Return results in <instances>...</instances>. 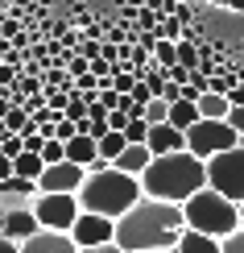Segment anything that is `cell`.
Returning a JSON list of instances; mask_svg holds the SVG:
<instances>
[{
	"mask_svg": "<svg viewBox=\"0 0 244 253\" xmlns=\"http://www.w3.org/2000/svg\"><path fill=\"white\" fill-rule=\"evenodd\" d=\"M186 237V212L182 204H162L145 195L133 212L116 220V245L124 253H157V249H178Z\"/></svg>",
	"mask_w": 244,
	"mask_h": 253,
	"instance_id": "1",
	"label": "cell"
},
{
	"mask_svg": "<svg viewBox=\"0 0 244 253\" xmlns=\"http://www.w3.org/2000/svg\"><path fill=\"white\" fill-rule=\"evenodd\" d=\"M141 187L149 199H162V204H186L190 195H199L207 183V162L195 158L190 150L182 154H166L153 158V166L141 174Z\"/></svg>",
	"mask_w": 244,
	"mask_h": 253,
	"instance_id": "2",
	"label": "cell"
},
{
	"mask_svg": "<svg viewBox=\"0 0 244 253\" xmlns=\"http://www.w3.org/2000/svg\"><path fill=\"white\" fill-rule=\"evenodd\" d=\"M141 199H145L141 178H137V174H124V170H116V166L91 170V174H87V183H83V191H79L83 212L108 216V220H120L124 212H133Z\"/></svg>",
	"mask_w": 244,
	"mask_h": 253,
	"instance_id": "3",
	"label": "cell"
},
{
	"mask_svg": "<svg viewBox=\"0 0 244 253\" xmlns=\"http://www.w3.org/2000/svg\"><path fill=\"white\" fill-rule=\"evenodd\" d=\"M182 212H186V228H195V233H203V237L224 241L228 233L240 228V204L224 199L215 187H203L199 195H190L182 204Z\"/></svg>",
	"mask_w": 244,
	"mask_h": 253,
	"instance_id": "4",
	"label": "cell"
},
{
	"mask_svg": "<svg viewBox=\"0 0 244 253\" xmlns=\"http://www.w3.org/2000/svg\"><path fill=\"white\" fill-rule=\"evenodd\" d=\"M236 145H240V133L232 129L228 121H199L195 129L186 133V150L195 158H203V162H211V158H219L228 150H236Z\"/></svg>",
	"mask_w": 244,
	"mask_h": 253,
	"instance_id": "5",
	"label": "cell"
},
{
	"mask_svg": "<svg viewBox=\"0 0 244 253\" xmlns=\"http://www.w3.org/2000/svg\"><path fill=\"white\" fill-rule=\"evenodd\" d=\"M207 183L224 199H232V204H244V145L211 158L207 162Z\"/></svg>",
	"mask_w": 244,
	"mask_h": 253,
	"instance_id": "6",
	"label": "cell"
},
{
	"mask_svg": "<svg viewBox=\"0 0 244 253\" xmlns=\"http://www.w3.org/2000/svg\"><path fill=\"white\" fill-rule=\"evenodd\" d=\"M34 216H37L41 228H50V233H70L75 220L83 216V204H79V195H37L34 199Z\"/></svg>",
	"mask_w": 244,
	"mask_h": 253,
	"instance_id": "7",
	"label": "cell"
},
{
	"mask_svg": "<svg viewBox=\"0 0 244 253\" xmlns=\"http://www.w3.org/2000/svg\"><path fill=\"white\" fill-rule=\"evenodd\" d=\"M83 183H87V170L75 162H58V166H46V174L37 178L41 195H79Z\"/></svg>",
	"mask_w": 244,
	"mask_h": 253,
	"instance_id": "8",
	"label": "cell"
},
{
	"mask_svg": "<svg viewBox=\"0 0 244 253\" xmlns=\"http://www.w3.org/2000/svg\"><path fill=\"white\" fill-rule=\"evenodd\" d=\"M70 237H75V245H79V249L112 245V241H116V220L95 216V212H83V216L75 220V228H70Z\"/></svg>",
	"mask_w": 244,
	"mask_h": 253,
	"instance_id": "9",
	"label": "cell"
},
{
	"mask_svg": "<svg viewBox=\"0 0 244 253\" xmlns=\"http://www.w3.org/2000/svg\"><path fill=\"white\" fill-rule=\"evenodd\" d=\"M37 233H41V224H37V216H34V204H8L4 208V233H0V237L25 245V241L37 237Z\"/></svg>",
	"mask_w": 244,
	"mask_h": 253,
	"instance_id": "10",
	"label": "cell"
},
{
	"mask_svg": "<svg viewBox=\"0 0 244 253\" xmlns=\"http://www.w3.org/2000/svg\"><path fill=\"white\" fill-rule=\"evenodd\" d=\"M21 253H83V249L75 245L70 233H50V228H41L37 237H29L25 245H21Z\"/></svg>",
	"mask_w": 244,
	"mask_h": 253,
	"instance_id": "11",
	"label": "cell"
},
{
	"mask_svg": "<svg viewBox=\"0 0 244 253\" xmlns=\"http://www.w3.org/2000/svg\"><path fill=\"white\" fill-rule=\"evenodd\" d=\"M153 150V158H166V154H182L186 150V133L174 129V125H153L149 129V141H145Z\"/></svg>",
	"mask_w": 244,
	"mask_h": 253,
	"instance_id": "12",
	"label": "cell"
},
{
	"mask_svg": "<svg viewBox=\"0 0 244 253\" xmlns=\"http://www.w3.org/2000/svg\"><path fill=\"white\" fill-rule=\"evenodd\" d=\"M41 195V187L34 183V178H21V174H13V178H4L0 183V204H34V199Z\"/></svg>",
	"mask_w": 244,
	"mask_h": 253,
	"instance_id": "13",
	"label": "cell"
},
{
	"mask_svg": "<svg viewBox=\"0 0 244 253\" xmlns=\"http://www.w3.org/2000/svg\"><path fill=\"white\" fill-rule=\"evenodd\" d=\"M112 166H116V170H124V174H137V178H141V174L153 166V150H149V145H124V154L116 158Z\"/></svg>",
	"mask_w": 244,
	"mask_h": 253,
	"instance_id": "14",
	"label": "cell"
},
{
	"mask_svg": "<svg viewBox=\"0 0 244 253\" xmlns=\"http://www.w3.org/2000/svg\"><path fill=\"white\" fill-rule=\"evenodd\" d=\"M95 158H100V141H95V137L79 133L75 141H67V162H75V166H83V170H87Z\"/></svg>",
	"mask_w": 244,
	"mask_h": 253,
	"instance_id": "15",
	"label": "cell"
},
{
	"mask_svg": "<svg viewBox=\"0 0 244 253\" xmlns=\"http://www.w3.org/2000/svg\"><path fill=\"white\" fill-rule=\"evenodd\" d=\"M199 121H203V117H199V104H190V100H178V104H170V125H174V129L190 133Z\"/></svg>",
	"mask_w": 244,
	"mask_h": 253,
	"instance_id": "16",
	"label": "cell"
},
{
	"mask_svg": "<svg viewBox=\"0 0 244 253\" xmlns=\"http://www.w3.org/2000/svg\"><path fill=\"white\" fill-rule=\"evenodd\" d=\"M199 117H203V121H228V117H232L228 96H215V91L199 96Z\"/></svg>",
	"mask_w": 244,
	"mask_h": 253,
	"instance_id": "17",
	"label": "cell"
},
{
	"mask_svg": "<svg viewBox=\"0 0 244 253\" xmlns=\"http://www.w3.org/2000/svg\"><path fill=\"white\" fill-rule=\"evenodd\" d=\"M178 253H219V237H203L195 228H186V237L178 241Z\"/></svg>",
	"mask_w": 244,
	"mask_h": 253,
	"instance_id": "18",
	"label": "cell"
},
{
	"mask_svg": "<svg viewBox=\"0 0 244 253\" xmlns=\"http://www.w3.org/2000/svg\"><path fill=\"white\" fill-rule=\"evenodd\" d=\"M13 170L21 174V178H34V183H37V178L41 174H46V158H41V154H21V158H13Z\"/></svg>",
	"mask_w": 244,
	"mask_h": 253,
	"instance_id": "19",
	"label": "cell"
},
{
	"mask_svg": "<svg viewBox=\"0 0 244 253\" xmlns=\"http://www.w3.org/2000/svg\"><path fill=\"white\" fill-rule=\"evenodd\" d=\"M178 67H186V71L203 67V50H199V42H190V34L178 42Z\"/></svg>",
	"mask_w": 244,
	"mask_h": 253,
	"instance_id": "20",
	"label": "cell"
},
{
	"mask_svg": "<svg viewBox=\"0 0 244 253\" xmlns=\"http://www.w3.org/2000/svg\"><path fill=\"white\" fill-rule=\"evenodd\" d=\"M124 145H129V141H124V133H108V137H100V158H108V162H116V158H120L124 154Z\"/></svg>",
	"mask_w": 244,
	"mask_h": 253,
	"instance_id": "21",
	"label": "cell"
},
{
	"mask_svg": "<svg viewBox=\"0 0 244 253\" xmlns=\"http://www.w3.org/2000/svg\"><path fill=\"white\" fill-rule=\"evenodd\" d=\"M149 129H153V125L145 117H133L129 129H124V141H129V145H145V141H149Z\"/></svg>",
	"mask_w": 244,
	"mask_h": 253,
	"instance_id": "22",
	"label": "cell"
},
{
	"mask_svg": "<svg viewBox=\"0 0 244 253\" xmlns=\"http://www.w3.org/2000/svg\"><path fill=\"white\" fill-rule=\"evenodd\" d=\"M145 121H149V125H170V104L166 100H153L149 108H145Z\"/></svg>",
	"mask_w": 244,
	"mask_h": 253,
	"instance_id": "23",
	"label": "cell"
},
{
	"mask_svg": "<svg viewBox=\"0 0 244 253\" xmlns=\"http://www.w3.org/2000/svg\"><path fill=\"white\" fill-rule=\"evenodd\" d=\"M157 25H162V17H157L153 8H137V29H141V34H157Z\"/></svg>",
	"mask_w": 244,
	"mask_h": 253,
	"instance_id": "24",
	"label": "cell"
},
{
	"mask_svg": "<svg viewBox=\"0 0 244 253\" xmlns=\"http://www.w3.org/2000/svg\"><path fill=\"white\" fill-rule=\"evenodd\" d=\"M67 71H70V79H83V75H91V62L79 54V50H70V58H67Z\"/></svg>",
	"mask_w": 244,
	"mask_h": 253,
	"instance_id": "25",
	"label": "cell"
},
{
	"mask_svg": "<svg viewBox=\"0 0 244 253\" xmlns=\"http://www.w3.org/2000/svg\"><path fill=\"white\" fill-rule=\"evenodd\" d=\"M75 137H79V125L67 121V117H58V125H54V141L67 145V141H75Z\"/></svg>",
	"mask_w": 244,
	"mask_h": 253,
	"instance_id": "26",
	"label": "cell"
},
{
	"mask_svg": "<svg viewBox=\"0 0 244 253\" xmlns=\"http://www.w3.org/2000/svg\"><path fill=\"white\" fill-rule=\"evenodd\" d=\"M219 253H244V228H236V233H228L219 241Z\"/></svg>",
	"mask_w": 244,
	"mask_h": 253,
	"instance_id": "27",
	"label": "cell"
},
{
	"mask_svg": "<svg viewBox=\"0 0 244 253\" xmlns=\"http://www.w3.org/2000/svg\"><path fill=\"white\" fill-rule=\"evenodd\" d=\"M129 121H133V117H129L124 108H112V112H108V125H112L116 133H124V129H129Z\"/></svg>",
	"mask_w": 244,
	"mask_h": 253,
	"instance_id": "28",
	"label": "cell"
},
{
	"mask_svg": "<svg viewBox=\"0 0 244 253\" xmlns=\"http://www.w3.org/2000/svg\"><path fill=\"white\" fill-rule=\"evenodd\" d=\"M174 17H178V21H182V25L190 29V21H195V8H190L186 0H174Z\"/></svg>",
	"mask_w": 244,
	"mask_h": 253,
	"instance_id": "29",
	"label": "cell"
},
{
	"mask_svg": "<svg viewBox=\"0 0 244 253\" xmlns=\"http://www.w3.org/2000/svg\"><path fill=\"white\" fill-rule=\"evenodd\" d=\"M228 125L240 133V145H244V108H232V117H228Z\"/></svg>",
	"mask_w": 244,
	"mask_h": 253,
	"instance_id": "30",
	"label": "cell"
},
{
	"mask_svg": "<svg viewBox=\"0 0 244 253\" xmlns=\"http://www.w3.org/2000/svg\"><path fill=\"white\" fill-rule=\"evenodd\" d=\"M157 42H162L157 34H137V46H141V50H149V54H153V46H157Z\"/></svg>",
	"mask_w": 244,
	"mask_h": 253,
	"instance_id": "31",
	"label": "cell"
},
{
	"mask_svg": "<svg viewBox=\"0 0 244 253\" xmlns=\"http://www.w3.org/2000/svg\"><path fill=\"white\" fill-rule=\"evenodd\" d=\"M228 104H232V108H244V83H240V87H232V91H228Z\"/></svg>",
	"mask_w": 244,
	"mask_h": 253,
	"instance_id": "32",
	"label": "cell"
},
{
	"mask_svg": "<svg viewBox=\"0 0 244 253\" xmlns=\"http://www.w3.org/2000/svg\"><path fill=\"white\" fill-rule=\"evenodd\" d=\"M17 170H13V158H4V154H0V183H4V178H13Z\"/></svg>",
	"mask_w": 244,
	"mask_h": 253,
	"instance_id": "33",
	"label": "cell"
},
{
	"mask_svg": "<svg viewBox=\"0 0 244 253\" xmlns=\"http://www.w3.org/2000/svg\"><path fill=\"white\" fill-rule=\"evenodd\" d=\"M83 253H124V249L112 241V245H95V249H83Z\"/></svg>",
	"mask_w": 244,
	"mask_h": 253,
	"instance_id": "34",
	"label": "cell"
},
{
	"mask_svg": "<svg viewBox=\"0 0 244 253\" xmlns=\"http://www.w3.org/2000/svg\"><path fill=\"white\" fill-rule=\"evenodd\" d=\"M0 253H21L17 241H8V237H0Z\"/></svg>",
	"mask_w": 244,
	"mask_h": 253,
	"instance_id": "35",
	"label": "cell"
},
{
	"mask_svg": "<svg viewBox=\"0 0 244 253\" xmlns=\"http://www.w3.org/2000/svg\"><path fill=\"white\" fill-rule=\"evenodd\" d=\"M224 8H236V13H244V0H219Z\"/></svg>",
	"mask_w": 244,
	"mask_h": 253,
	"instance_id": "36",
	"label": "cell"
},
{
	"mask_svg": "<svg viewBox=\"0 0 244 253\" xmlns=\"http://www.w3.org/2000/svg\"><path fill=\"white\" fill-rule=\"evenodd\" d=\"M0 233H4V204H0Z\"/></svg>",
	"mask_w": 244,
	"mask_h": 253,
	"instance_id": "37",
	"label": "cell"
},
{
	"mask_svg": "<svg viewBox=\"0 0 244 253\" xmlns=\"http://www.w3.org/2000/svg\"><path fill=\"white\" fill-rule=\"evenodd\" d=\"M240 228H244V204H240Z\"/></svg>",
	"mask_w": 244,
	"mask_h": 253,
	"instance_id": "38",
	"label": "cell"
},
{
	"mask_svg": "<svg viewBox=\"0 0 244 253\" xmlns=\"http://www.w3.org/2000/svg\"><path fill=\"white\" fill-rule=\"evenodd\" d=\"M157 253H178V249H157Z\"/></svg>",
	"mask_w": 244,
	"mask_h": 253,
	"instance_id": "39",
	"label": "cell"
},
{
	"mask_svg": "<svg viewBox=\"0 0 244 253\" xmlns=\"http://www.w3.org/2000/svg\"><path fill=\"white\" fill-rule=\"evenodd\" d=\"M0 150H4V137H0Z\"/></svg>",
	"mask_w": 244,
	"mask_h": 253,
	"instance_id": "40",
	"label": "cell"
}]
</instances>
